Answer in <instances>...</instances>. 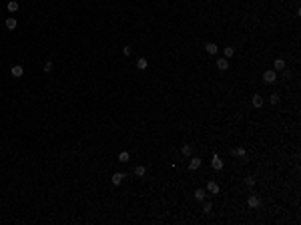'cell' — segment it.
I'll return each mask as SVG.
<instances>
[{
	"label": "cell",
	"mask_w": 301,
	"mask_h": 225,
	"mask_svg": "<svg viewBox=\"0 0 301 225\" xmlns=\"http://www.w3.org/2000/svg\"><path fill=\"white\" fill-rule=\"evenodd\" d=\"M10 72H12V77H14V78H20L24 74V68L20 67V64H14V67L10 68Z\"/></svg>",
	"instance_id": "2"
},
{
	"label": "cell",
	"mask_w": 301,
	"mask_h": 225,
	"mask_svg": "<svg viewBox=\"0 0 301 225\" xmlns=\"http://www.w3.org/2000/svg\"><path fill=\"white\" fill-rule=\"evenodd\" d=\"M269 101H271V105H277V103H279V95H277V93L269 95Z\"/></svg>",
	"instance_id": "19"
},
{
	"label": "cell",
	"mask_w": 301,
	"mask_h": 225,
	"mask_svg": "<svg viewBox=\"0 0 301 225\" xmlns=\"http://www.w3.org/2000/svg\"><path fill=\"white\" fill-rule=\"evenodd\" d=\"M253 107H255V109H261V107H263V96H259V95L253 96Z\"/></svg>",
	"instance_id": "11"
},
{
	"label": "cell",
	"mask_w": 301,
	"mask_h": 225,
	"mask_svg": "<svg viewBox=\"0 0 301 225\" xmlns=\"http://www.w3.org/2000/svg\"><path fill=\"white\" fill-rule=\"evenodd\" d=\"M233 53H235L233 48H231V46H227V48H225V58H229V56H233Z\"/></svg>",
	"instance_id": "21"
},
{
	"label": "cell",
	"mask_w": 301,
	"mask_h": 225,
	"mask_svg": "<svg viewBox=\"0 0 301 225\" xmlns=\"http://www.w3.org/2000/svg\"><path fill=\"white\" fill-rule=\"evenodd\" d=\"M233 153H235V155H237V157H241V159H245V149H243V147H239V149H235Z\"/></svg>",
	"instance_id": "20"
},
{
	"label": "cell",
	"mask_w": 301,
	"mask_h": 225,
	"mask_svg": "<svg viewBox=\"0 0 301 225\" xmlns=\"http://www.w3.org/2000/svg\"><path fill=\"white\" fill-rule=\"evenodd\" d=\"M50 71H52V62L46 60V62H44V72H50Z\"/></svg>",
	"instance_id": "22"
},
{
	"label": "cell",
	"mask_w": 301,
	"mask_h": 225,
	"mask_svg": "<svg viewBox=\"0 0 301 225\" xmlns=\"http://www.w3.org/2000/svg\"><path fill=\"white\" fill-rule=\"evenodd\" d=\"M131 53H133V48H131V46H124V48H123V54H127V56H129Z\"/></svg>",
	"instance_id": "24"
},
{
	"label": "cell",
	"mask_w": 301,
	"mask_h": 225,
	"mask_svg": "<svg viewBox=\"0 0 301 225\" xmlns=\"http://www.w3.org/2000/svg\"><path fill=\"white\" fill-rule=\"evenodd\" d=\"M8 10L10 12H16V10H18V2H16V0H10L8 2Z\"/></svg>",
	"instance_id": "16"
},
{
	"label": "cell",
	"mask_w": 301,
	"mask_h": 225,
	"mask_svg": "<svg viewBox=\"0 0 301 225\" xmlns=\"http://www.w3.org/2000/svg\"><path fill=\"white\" fill-rule=\"evenodd\" d=\"M213 169H217V171H221V169H223V161H221L219 159V155H215V157H213Z\"/></svg>",
	"instance_id": "6"
},
{
	"label": "cell",
	"mask_w": 301,
	"mask_h": 225,
	"mask_svg": "<svg viewBox=\"0 0 301 225\" xmlns=\"http://www.w3.org/2000/svg\"><path fill=\"white\" fill-rule=\"evenodd\" d=\"M181 153L183 155H187V157H189V155L193 153V149H191V145H183V149H181Z\"/></svg>",
	"instance_id": "17"
},
{
	"label": "cell",
	"mask_w": 301,
	"mask_h": 225,
	"mask_svg": "<svg viewBox=\"0 0 301 225\" xmlns=\"http://www.w3.org/2000/svg\"><path fill=\"white\" fill-rule=\"evenodd\" d=\"M129 159H131V155L127 153V151H123V153L119 155V161H120V163H129Z\"/></svg>",
	"instance_id": "14"
},
{
	"label": "cell",
	"mask_w": 301,
	"mask_h": 225,
	"mask_svg": "<svg viewBox=\"0 0 301 225\" xmlns=\"http://www.w3.org/2000/svg\"><path fill=\"white\" fill-rule=\"evenodd\" d=\"M205 48H207V53H209V54H217V50H219V48H217V44H213V42H209Z\"/></svg>",
	"instance_id": "13"
},
{
	"label": "cell",
	"mask_w": 301,
	"mask_h": 225,
	"mask_svg": "<svg viewBox=\"0 0 301 225\" xmlns=\"http://www.w3.org/2000/svg\"><path fill=\"white\" fill-rule=\"evenodd\" d=\"M124 177H127L124 173H115V175H113V185H120V183L124 181Z\"/></svg>",
	"instance_id": "3"
},
{
	"label": "cell",
	"mask_w": 301,
	"mask_h": 225,
	"mask_svg": "<svg viewBox=\"0 0 301 225\" xmlns=\"http://www.w3.org/2000/svg\"><path fill=\"white\" fill-rule=\"evenodd\" d=\"M199 167H201V159H199V157H193L191 163H189V169H191V171H195V169H199Z\"/></svg>",
	"instance_id": "7"
},
{
	"label": "cell",
	"mask_w": 301,
	"mask_h": 225,
	"mask_svg": "<svg viewBox=\"0 0 301 225\" xmlns=\"http://www.w3.org/2000/svg\"><path fill=\"white\" fill-rule=\"evenodd\" d=\"M263 81L267 82V85H273V82L277 81V72L275 71H265L263 72Z\"/></svg>",
	"instance_id": "1"
},
{
	"label": "cell",
	"mask_w": 301,
	"mask_h": 225,
	"mask_svg": "<svg viewBox=\"0 0 301 225\" xmlns=\"http://www.w3.org/2000/svg\"><path fill=\"white\" fill-rule=\"evenodd\" d=\"M211 209H213V205H211V203H205V207H203V211H205V213H209Z\"/></svg>",
	"instance_id": "25"
},
{
	"label": "cell",
	"mask_w": 301,
	"mask_h": 225,
	"mask_svg": "<svg viewBox=\"0 0 301 225\" xmlns=\"http://www.w3.org/2000/svg\"><path fill=\"white\" fill-rule=\"evenodd\" d=\"M137 67L141 68V71H145V68L149 67V62H147V58H139V60H137Z\"/></svg>",
	"instance_id": "15"
},
{
	"label": "cell",
	"mask_w": 301,
	"mask_h": 225,
	"mask_svg": "<svg viewBox=\"0 0 301 225\" xmlns=\"http://www.w3.org/2000/svg\"><path fill=\"white\" fill-rule=\"evenodd\" d=\"M207 191H209V193H219V183L209 181V183H207Z\"/></svg>",
	"instance_id": "5"
},
{
	"label": "cell",
	"mask_w": 301,
	"mask_h": 225,
	"mask_svg": "<svg viewBox=\"0 0 301 225\" xmlns=\"http://www.w3.org/2000/svg\"><path fill=\"white\" fill-rule=\"evenodd\" d=\"M217 68H219V71H227V68H229L227 58H219V60H217Z\"/></svg>",
	"instance_id": "8"
},
{
	"label": "cell",
	"mask_w": 301,
	"mask_h": 225,
	"mask_svg": "<svg viewBox=\"0 0 301 225\" xmlns=\"http://www.w3.org/2000/svg\"><path fill=\"white\" fill-rule=\"evenodd\" d=\"M273 68H275V71H285V60H283V58H277V60L273 62Z\"/></svg>",
	"instance_id": "9"
},
{
	"label": "cell",
	"mask_w": 301,
	"mask_h": 225,
	"mask_svg": "<svg viewBox=\"0 0 301 225\" xmlns=\"http://www.w3.org/2000/svg\"><path fill=\"white\" fill-rule=\"evenodd\" d=\"M195 199L203 201V199H205V191H203V189H197V191H195Z\"/></svg>",
	"instance_id": "18"
},
{
	"label": "cell",
	"mask_w": 301,
	"mask_h": 225,
	"mask_svg": "<svg viewBox=\"0 0 301 225\" xmlns=\"http://www.w3.org/2000/svg\"><path fill=\"white\" fill-rule=\"evenodd\" d=\"M145 173H147L145 165H139V167H134V175H137V177H145Z\"/></svg>",
	"instance_id": "12"
},
{
	"label": "cell",
	"mask_w": 301,
	"mask_h": 225,
	"mask_svg": "<svg viewBox=\"0 0 301 225\" xmlns=\"http://www.w3.org/2000/svg\"><path fill=\"white\" fill-rule=\"evenodd\" d=\"M6 28H8V30H14L16 28V18H12V16H10V18H6Z\"/></svg>",
	"instance_id": "10"
},
{
	"label": "cell",
	"mask_w": 301,
	"mask_h": 225,
	"mask_svg": "<svg viewBox=\"0 0 301 225\" xmlns=\"http://www.w3.org/2000/svg\"><path fill=\"white\" fill-rule=\"evenodd\" d=\"M245 183H247L249 187H253V185H255V179H253V177H247V179H245Z\"/></svg>",
	"instance_id": "23"
},
{
	"label": "cell",
	"mask_w": 301,
	"mask_h": 225,
	"mask_svg": "<svg viewBox=\"0 0 301 225\" xmlns=\"http://www.w3.org/2000/svg\"><path fill=\"white\" fill-rule=\"evenodd\" d=\"M247 203H249V207H253V209H255V207H259V205H261V199H259L257 195H251Z\"/></svg>",
	"instance_id": "4"
}]
</instances>
